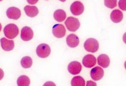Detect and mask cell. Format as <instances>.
<instances>
[{
	"label": "cell",
	"instance_id": "6da1fadb",
	"mask_svg": "<svg viewBox=\"0 0 126 86\" xmlns=\"http://www.w3.org/2000/svg\"><path fill=\"white\" fill-rule=\"evenodd\" d=\"M3 33L7 38L12 39L18 35L19 33V29L15 24H9L4 27Z\"/></svg>",
	"mask_w": 126,
	"mask_h": 86
},
{
	"label": "cell",
	"instance_id": "7a4b0ae2",
	"mask_svg": "<svg viewBox=\"0 0 126 86\" xmlns=\"http://www.w3.org/2000/svg\"><path fill=\"white\" fill-rule=\"evenodd\" d=\"M84 47L87 51L94 53L98 50L99 43L96 39L90 38L85 41L84 44Z\"/></svg>",
	"mask_w": 126,
	"mask_h": 86
},
{
	"label": "cell",
	"instance_id": "3957f363",
	"mask_svg": "<svg viewBox=\"0 0 126 86\" xmlns=\"http://www.w3.org/2000/svg\"><path fill=\"white\" fill-rule=\"evenodd\" d=\"M64 24L67 29L70 31L74 32L80 27V24L79 20L73 17H69L64 22Z\"/></svg>",
	"mask_w": 126,
	"mask_h": 86
},
{
	"label": "cell",
	"instance_id": "277c9868",
	"mask_svg": "<svg viewBox=\"0 0 126 86\" xmlns=\"http://www.w3.org/2000/svg\"><path fill=\"white\" fill-rule=\"evenodd\" d=\"M36 53L38 57L41 58H46L48 57L51 53L50 46L45 43L39 44L36 48Z\"/></svg>",
	"mask_w": 126,
	"mask_h": 86
},
{
	"label": "cell",
	"instance_id": "5b68a950",
	"mask_svg": "<svg viewBox=\"0 0 126 86\" xmlns=\"http://www.w3.org/2000/svg\"><path fill=\"white\" fill-rule=\"evenodd\" d=\"M70 10L73 15L78 16L84 12V6L81 1H75L71 4Z\"/></svg>",
	"mask_w": 126,
	"mask_h": 86
},
{
	"label": "cell",
	"instance_id": "8992f818",
	"mask_svg": "<svg viewBox=\"0 0 126 86\" xmlns=\"http://www.w3.org/2000/svg\"><path fill=\"white\" fill-rule=\"evenodd\" d=\"M52 33L54 36L60 38L65 35L66 30L63 25L58 24L53 26L52 28Z\"/></svg>",
	"mask_w": 126,
	"mask_h": 86
},
{
	"label": "cell",
	"instance_id": "52a82bcc",
	"mask_svg": "<svg viewBox=\"0 0 126 86\" xmlns=\"http://www.w3.org/2000/svg\"><path fill=\"white\" fill-rule=\"evenodd\" d=\"M33 36V32L32 29L28 26L24 27L21 30V38L25 41L31 40Z\"/></svg>",
	"mask_w": 126,
	"mask_h": 86
},
{
	"label": "cell",
	"instance_id": "ba28073f",
	"mask_svg": "<svg viewBox=\"0 0 126 86\" xmlns=\"http://www.w3.org/2000/svg\"><path fill=\"white\" fill-rule=\"evenodd\" d=\"M67 69L68 72L72 75H77L81 72L82 65L81 63L77 61H71L68 65Z\"/></svg>",
	"mask_w": 126,
	"mask_h": 86
},
{
	"label": "cell",
	"instance_id": "9c48e42d",
	"mask_svg": "<svg viewBox=\"0 0 126 86\" xmlns=\"http://www.w3.org/2000/svg\"><path fill=\"white\" fill-rule=\"evenodd\" d=\"M90 76L93 80L98 81L103 77L104 71L100 67L95 66L91 69Z\"/></svg>",
	"mask_w": 126,
	"mask_h": 86
},
{
	"label": "cell",
	"instance_id": "30bf717a",
	"mask_svg": "<svg viewBox=\"0 0 126 86\" xmlns=\"http://www.w3.org/2000/svg\"><path fill=\"white\" fill-rule=\"evenodd\" d=\"M7 17L13 20H18L21 15L20 10L16 7L8 8L6 12Z\"/></svg>",
	"mask_w": 126,
	"mask_h": 86
},
{
	"label": "cell",
	"instance_id": "8fae6325",
	"mask_svg": "<svg viewBox=\"0 0 126 86\" xmlns=\"http://www.w3.org/2000/svg\"><path fill=\"white\" fill-rule=\"evenodd\" d=\"M96 60L94 56L91 54H88L84 57L82 59L83 65L87 68H91L96 64Z\"/></svg>",
	"mask_w": 126,
	"mask_h": 86
},
{
	"label": "cell",
	"instance_id": "7c38bea8",
	"mask_svg": "<svg viewBox=\"0 0 126 86\" xmlns=\"http://www.w3.org/2000/svg\"><path fill=\"white\" fill-rule=\"evenodd\" d=\"M0 43L2 49L5 51H10L14 47V41L12 40H8L4 37L0 39Z\"/></svg>",
	"mask_w": 126,
	"mask_h": 86
},
{
	"label": "cell",
	"instance_id": "4fadbf2b",
	"mask_svg": "<svg viewBox=\"0 0 126 86\" xmlns=\"http://www.w3.org/2000/svg\"><path fill=\"white\" fill-rule=\"evenodd\" d=\"M66 41L67 45L71 48L76 47L79 44V39L75 34H70L67 37Z\"/></svg>",
	"mask_w": 126,
	"mask_h": 86
},
{
	"label": "cell",
	"instance_id": "5bb4252c",
	"mask_svg": "<svg viewBox=\"0 0 126 86\" xmlns=\"http://www.w3.org/2000/svg\"><path fill=\"white\" fill-rule=\"evenodd\" d=\"M110 19L114 23H120L123 19V13L119 9H115L112 11L110 14Z\"/></svg>",
	"mask_w": 126,
	"mask_h": 86
},
{
	"label": "cell",
	"instance_id": "9a60e30c",
	"mask_svg": "<svg viewBox=\"0 0 126 86\" xmlns=\"http://www.w3.org/2000/svg\"><path fill=\"white\" fill-rule=\"evenodd\" d=\"M97 64L103 68H107L110 64L109 57L104 54L99 55L97 57Z\"/></svg>",
	"mask_w": 126,
	"mask_h": 86
},
{
	"label": "cell",
	"instance_id": "2e32d148",
	"mask_svg": "<svg viewBox=\"0 0 126 86\" xmlns=\"http://www.w3.org/2000/svg\"><path fill=\"white\" fill-rule=\"evenodd\" d=\"M24 11L26 14L30 17H34L38 14V9L35 6L26 5L24 7Z\"/></svg>",
	"mask_w": 126,
	"mask_h": 86
},
{
	"label": "cell",
	"instance_id": "e0dca14e",
	"mask_svg": "<svg viewBox=\"0 0 126 86\" xmlns=\"http://www.w3.org/2000/svg\"><path fill=\"white\" fill-rule=\"evenodd\" d=\"M53 16L56 21L59 22H62L65 19L66 14L63 10L59 9L54 12Z\"/></svg>",
	"mask_w": 126,
	"mask_h": 86
},
{
	"label": "cell",
	"instance_id": "ac0fdd59",
	"mask_svg": "<svg viewBox=\"0 0 126 86\" xmlns=\"http://www.w3.org/2000/svg\"><path fill=\"white\" fill-rule=\"evenodd\" d=\"M71 85L72 86H85V81L80 76H75L71 81Z\"/></svg>",
	"mask_w": 126,
	"mask_h": 86
},
{
	"label": "cell",
	"instance_id": "d6986e66",
	"mask_svg": "<svg viewBox=\"0 0 126 86\" xmlns=\"http://www.w3.org/2000/svg\"><path fill=\"white\" fill-rule=\"evenodd\" d=\"M17 83L19 86H28L30 85V80L28 76L22 75L17 79Z\"/></svg>",
	"mask_w": 126,
	"mask_h": 86
},
{
	"label": "cell",
	"instance_id": "ffe728a7",
	"mask_svg": "<svg viewBox=\"0 0 126 86\" xmlns=\"http://www.w3.org/2000/svg\"><path fill=\"white\" fill-rule=\"evenodd\" d=\"M21 66L24 68H30L32 64V58L29 56L23 57L21 60Z\"/></svg>",
	"mask_w": 126,
	"mask_h": 86
},
{
	"label": "cell",
	"instance_id": "44dd1931",
	"mask_svg": "<svg viewBox=\"0 0 126 86\" xmlns=\"http://www.w3.org/2000/svg\"><path fill=\"white\" fill-rule=\"evenodd\" d=\"M117 0H104V5L109 8H114L117 6Z\"/></svg>",
	"mask_w": 126,
	"mask_h": 86
},
{
	"label": "cell",
	"instance_id": "7402d4cb",
	"mask_svg": "<svg viewBox=\"0 0 126 86\" xmlns=\"http://www.w3.org/2000/svg\"><path fill=\"white\" fill-rule=\"evenodd\" d=\"M118 5L121 9L126 11V0H119Z\"/></svg>",
	"mask_w": 126,
	"mask_h": 86
},
{
	"label": "cell",
	"instance_id": "603a6c76",
	"mask_svg": "<svg viewBox=\"0 0 126 86\" xmlns=\"http://www.w3.org/2000/svg\"><path fill=\"white\" fill-rule=\"evenodd\" d=\"M96 84L92 81H88L87 82L86 86H96Z\"/></svg>",
	"mask_w": 126,
	"mask_h": 86
},
{
	"label": "cell",
	"instance_id": "cb8c5ba5",
	"mask_svg": "<svg viewBox=\"0 0 126 86\" xmlns=\"http://www.w3.org/2000/svg\"><path fill=\"white\" fill-rule=\"evenodd\" d=\"M27 1L29 4H34L38 2V0H27Z\"/></svg>",
	"mask_w": 126,
	"mask_h": 86
},
{
	"label": "cell",
	"instance_id": "d4e9b609",
	"mask_svg": "<svg viewBox=\"0 0 126 86\" xmlns=\"http://www.w3.org/2000/svg\"><path fill=\"white\" fill-rule=\"evenodd\" d=\"M123 39L124 42H125V43L126 44V32H125L123 35Z\"/></svg>",
	"mask_w": 126,
	"mask_h": 86
},
{
	"label": "cell",
	"instance_id": "484cf974",
	"mask_svg": "<svg viewBox=\"0 0 126 86\" xmlns=\"http://www.w3.org/2000/svg\"><path fill=\"white\" fill-rule=\"evenodd\" d=\"M124 66H125V69H126V61H125V63H124Z\"/></svg>",
	"mask_w": 126,
	"mask_h": 86
},
{
	"label": "cell",
	"instance_id": "4316f807",
	"mask_svg": "<svg viewBox=\"0 0 126 86\" xmlns=\"http://www.w3.org/2000/svg\"><path fill=\"white\" fill-rule=\"evenodd\" d=\"M60 0L62 2H64V1H66V0Z\"/></svg>",
	"mask_w": 126,
	"mask_h": 86
}]
</instances>
